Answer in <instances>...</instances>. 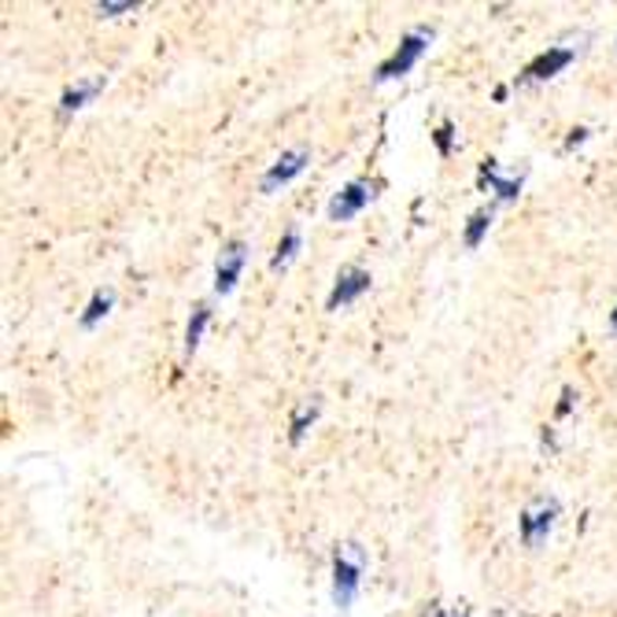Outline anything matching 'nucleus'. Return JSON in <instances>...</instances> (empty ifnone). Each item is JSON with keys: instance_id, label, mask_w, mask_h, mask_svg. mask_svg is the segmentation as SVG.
I'll return each instance as SVG.
<instances>
[{"instance_id": "1", "label": "nucleus", "mask_w": 617, "mask_h": 617, "mask_svg": "<svg viewBox=\"0 0 617 617\" xmlns=\"http://www.w3.org/2000/svg\"><path fill=\"white\" fill-rule=\"evenodd\" d=\"M362 570H367V551H362V543L356 540L337 543V551H333V603H337L340 610H348V606L356 603Z\"/></svg>"}, {"instance_id": "2", "label": "nucleus", "mask_w": 617, "mask_h": 617, "mask_svg": "<svg viewBox=\"0 0 617 617\" xmlns=\"http://www.w3.org/2000/svg\"><path fill=\"white\" fill-rule=\"evenodd\" d=\"M429 42H433V26H414L411 34H403L400 48L378 67L373 82H392V78H403L407 70H414V64H418V59L426 56Z\"/></svg>"}, {"instance_id": "3", "label": "nucleus", "mask_w": 617, "mask_h": 617, "mask_svg": "<svg viewBox=\"0 0 617 617\" xmlns=\"http://www.w3.org/2000/svg\"><path fill=\"white\" fill-rule=\"evenodd\" d=\"M559 500L554 495H536V500L518 514V532H521V543L525 548H540L543 540H548V532L554 529V521H559Z\"/></svg>"}, {"instance_id": "4", "label": "nucleus", "mask_w": 617, "mask_h": 617, "mask_svg": "<svg viewBox=\"0 0 617 617\" xmlns=\"http://www.w3.org/2000/svg\"><path fill=\"white\" fill-rule=\"evenodd\" d=\"M573 59H576V48H573V45H551L548 53H540L529 67L521 70L518 82H514V86H536V82H548V78L562 75V70L570 67Z\"/></svg>"}, {"instance_id": "5", "label": "nucleus", "mask_w": 617, "mask_h": 617, "mask_svg": "<svg viewBox=\"0 0 617 617\" xmlns=\"http://www.w3.org/2000/svg\"><path fill=\"white\" fill-rule=\"evenodd\" d=\"M373 189H378V186H373V181H367V178L348 181V186H344V189L337 192V197L329 200V207H326L329 222H351L362 207L370 204L373 197H378V192H373Z\"/></svg>"}, {"instance_id": "6", "label": "nucleus", "mask_w": 617, "mask_h": 617, "mask_svg": "<svg viewBox=\"0 0 617 617\" xmlns=\"http://www.w3.org/2000/svg\"><path fill=\"white\" fill-rule=\"evenodd\" d=\"M245 259H248L245 240H229V245H222L218 259H215V292L218 296H229V292L237 289L240 270H245Z\"/></svg>"}, {"instance_id": "7", "label": "nucleus", "mask_w": 617, "mask_h": 617, "mask_svg": "<svg viewBox=\"0 0 617 617\" xmlns=\"http://www.w3.org/2000/svg\"><path fill=\"white\" fill-rule=\"evenodd\" d=\"M307 164H311V148L296 145V148L281 152V156L274 159V164L267 167V175H262L259 189H262V192H278L281 186H285V181H292V178H296L300 170L307 167Z\"/></svg>"}, {"instance_id": "8", "label": "nucleus", "mask_w": 617, "mask_h": 617, "mask_svg": "<svg viewBox=\"0 0 617 617\" xmlns=\"http://www.w3.org/2000/svg\"><path fill=\"white\" fill-rule=\"evenodd\" d=\"M370 270H362V267H340V274L337 281H333V292H329V300H326V307L329 311H340V307H348V303H356L362 292L370 289Z\"/></svg>"}, {"instance_id": "9", "label": "nucleus", "mask_w": 617, "mask_h": 617, "mask_svg": "<svg viewBox=\"0 0 617 617\" xmlns=\"http://www.w3.org/2000/svg\"><path fill=\"white\" fill-rule=\"evenodd\" d=\"M521 181H525V170H518V175H503L495 159H484L481 164V186H489L500 204H511V200L521 197Z\"/></svg>"}, {"instance_id": "10", "label": "nucleus", "mask_w": 617, "mask_h": 617, "mask_svg": "<svg viewBox=\"0 0 617 617\" xmlns=\"http://www.w3.org/2000/svg\"><path fill=\"white\" fill-rule=\"evenodd\" d=\"M318 414H322V400L318 396H311V400H300L296 407H292V418H289V440L303 444V437L311 433V426L318 422Z\"/></svg>"}, {"instance_id": "11", "label": "nucleus", "mask_w": 617, "mask_h": 617, "mask_svg": "<svg viewBox=\"0 0 617 617\" xmlns=\"http://www.w3.org/2000/svg\"><path fill=\"white\" fill-rule=\"evenodd\" d=\"M108 86L104 75H93V78H82V82H75L70 89H64V97H59V108L64 111H82L86 104H93L100 89Z\"/></svg>"}, {"instance_id": "12", "label": "nucleus", "mask_w": 617, "mask_h": 617, "mask_svg": "<svg viewBox=\"0 0 617 617\" xmlns=\"http://www.w3.org/2000/svg\"><path fill=\"white\" fill-rule=\"evenodd\" d=\"M207 322H211V303H197V307H192V315H189V322H186V356H192V351L200 348Z\"/></svg>"}, {"instance_id": "13", "label": "nucleus", "mask_w": 617, "mask_h": 617, "mask_svg": "<svg viewBox=\"0 0 617 617\" xmlns=\"http://www.w3.org/2000/svg\"><path fill=\"white\" fill-rule=\"evenodd\" d=\"M492 218H495V207H492V204L473 211L470 222H467V234H462V245H467L470 251H478V248H481V240H484V234H489Z\"/></svg>"}, {"instance_id": "14", "label": "nucleus", "mask_w": 617, "mask_h": 617, "mask_svg": "<svg viewBox=\"0 0 617 617\" xmlns=\"http://www.w3.org/2000/svg\"><path fill=\"white\" fill-rule=\"evenodd\" d=\"M300 245H303V234H300V226H289L285 234H281V240H278L274 256H270V270H285L289 262L296 259Z\"/></svg>"}, {"instance_id": "15", "label": "nucleus", "mask_w": 617, "mask_h": 617, "mask_svg": "<svg viewBox=\"0 0 617 617\" xmlns=\"http://www.w3.org/2000/svg\"><path fill=\"white\" fill-rule=\"evenodd\" d=\"M115 307V292L111 289H97L93 292V300L86 303V311H82V326L86 329H93L100 318H108V311Z\"/></svg>"}, {"instance_id": "16", "label": "nucleus", "mask_w": 617, "mask_h": 617, "mask_svg": "<svg viewBox=\"0 0 617 617\" xmlns=\"http://www.w3.org/2000/svg\"><path fill=\"white\" fill-rule=\"evenodd\" d=\"M134 8H137V0H100L97 12H100V19H115V15L134 12Z\"/></svg>"}, {"instance_id": "17", "label": "nucleus", "mask_w": 617, "mask_h": 617, "mask_svg": "<svg viewBox=\"0 0 617 617\" xmlns=\"http://www.w3.org/2000/svg\"><path fill=\"white\" fill-rule=\"evenodd\" d=\"M433 141H437V152H440V156H451V145H455V123H451V119H444V123L437 126V134H433Z\"/></svg>"}, {"instance_id": "18", "label": "nucleus", "mask_w": 617, "mask_h": 617, "mask_svg": "<svg viewBox=\"0 0 617 617\" xmlns=\"http://www.w3.org/2000/svg\"><path fill=\"white\" fill-rule=\"evenodd\" d=\"M573 400H576V389H573V384H565V389H562V400H559V407H554V418H565V414L573 411Z\"/></svg>"}, {"instance_id": "19", "label": "nucleus", "mask_w": 617, "mask_h": 617, "mask_svg": "<svg viewBox=\"0 0 617 617\" xmlns=\"http://www.w3.org/2000/svg\"><path fill=\"white\" fill-rule=\"evenodd\" d=\"M584 141H588V126H576V130H570V137H565L562 152H573L576 145H584Z\"/></svg>"}, {"instance_id": "20", "label": "nucleus", "mask_w": 617, "mask_h": 617, "mask_svg": "<svg viewBox=\"0 0 617 617\" xmlns=\"http://www.w3.org/2000/svg\"><path fill=\"white\" fill-rule=\"evenodd\" d=\"M426 617H470V610L467 606H451V610L448 606H437V610H429Z\"/></svg>"}, {"instance_id": "21", "label": "nucleus", "mask_w": 617, "mask_h": 617, "mask_svg": "<svg viewBox=\"0 0 617 617\" xmlns=\"http://www.w3.org/2000/svg\"><path fill=\"white\" fill-rule=\"evenodd\" d=\"M543 448H559V440H554V429H548V426H543Z\"/></svg>"}, {"instance_id": "22", "label": "nucleus", "mask_w": 617, "mask_h": 617, "mask_svg": "<svg viewBox=\"0 0 617 617\" xmlns=\"http://www.w3.org/2000/svg\"><path fill=\"white\" fill-rule=\"evenodd\" d=\"M610 333H614V337H617V307L610 311Z\"/></svg>"}]
</instances>
